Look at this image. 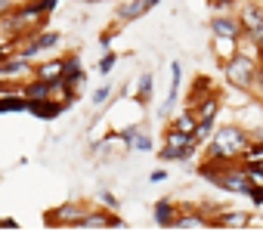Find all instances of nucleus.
Returning <instances> with one entry per match:
<instances>
[{"mask_svg": "<svg viewBox=\"0 0 263 232\" xmlns=\"http://www.w3.org/2000/svg\"><path fill=\"white\" fill-rule=\"evenodd\" d=\"M245 146H248V140L235 127H223L214 133V158H232V155L245 152Z\"/></svg>", "mask_w": 263, "mask_h": 232, "instance_id": "1", "label": "nucleus"}, {"mask_svg": "<svg viewBox=\"0 0 263 232\" xmlns=\"http://www.w3.org/2000/svg\"><path fill=\"white\" fill-rule=\"evenodd\" d=\"M226 74H229V81H232V84L248 87V84H251V78H254V65H251V59H245V56L238 53V56H232V62H229Z\"/></svg>", "mask_w": 263, "mask_h": 232, "instance_id": "2", "label": "nucleus"}, {"mask_svg": "<svg viewBox=\"0 0 263 232\" xmlns=\"http://www.w3.org/2000/svg\"><path fill=\"white\" fill-rule=\"evenodd\" d=\"M214 183L223 186V189H229V192H238V195H248V192H251V183H248L241 173H217Z\"/></svg>", "mask_w": 263, "mask_h": 232, "instance_id": "3", "label": "nucleus"}, {"mask_svg": "<svg viewBox=\"0 0 263 232\" xmlns=\"http://www.w3.org/2000/svg\"><path fill=\"white\" fill-rule=\"evenodd\" d=\"M65 105L62 102H50V99H28V111H34L37 118H56Z\"/></svg>", "mask_w": 263, "mask_h": 232, "instance_id": "4", "label": "nucleus"}, {"mask_svg": "<svg viewBox=\"0 0 263 232\" xmlns=\"http://www.w3.org/2000/svg\"><path fill=\"white\" fill-rule=\"evenodd\" d=\"M56 44H59V34H56V31H50V34H37V41L28 44V47L22 50V59H31V56H37L41 50H50V47H56Z\"/></svg>", "mask_w": 263, "mask_h": 232, "instance_id": "5", "label": "nucleus"}, {"mask_svg": "<svg viewBox=\"0 0 263 232\" xmlns=\"http://www.w3.org/2000/svg\"><path fill=\"white\" fill-rule=\"evenodd\" d=\"M53 90H56V81H47V78H44V81H34V84H28L22 96H25V99H47Z\"/></svg>", "mask_w": 263, "mask_h": 232, "instance_id": "6", "label": "nucleus"}, {"mask_svg": "<svg viewBox=\"0 0 263 232\" xmlns=\"http://www.w3.org/2000/svg\"><path fill=\"white\" fill-rule=\"evenodd\" d=\"M149 10H152L149 0H134V4H127V7L118 13V19H121V22H130V19H137V16H143V13H149Z\"/></svg>", "mask_w": 263, "mask_h": 232, "instance_id": "7", "label": "nucleus"}, {"mask_svg": "<svg viewBox=\"0 0 263 232\" xmlns=\"http://www.w3.org/2000/svg\"><path fill=\"white\" fill-rule=\"evenodd\" d=\"M192 152H195V146H183V149H180V146H171V143H167L158 158H161V161H186Z\"/></svg>", "mask_w": 263, "mask_h": 232, "instance_id": "8", "label": "nucleus"}, {"mask_svg": "<svg viewBox=\"0 0 263 232\" xmlns=\"http://www.w3.org/2000/svg\"><path fill=\"white\" fill-rule=\"evenodd\" d=\"M214 34L217 37H238V25L232 22V19H214Z\"/></svg>", "mask_w": 263, "mask_h": 232, "instance_id": "9", "label": "nucleus"}, {"mask_svg": "<svg viewBox=\"0 0 263 232\" xmlns=\"http://www.w3.org/2000/svg\"><path fill=\"white\" fill-rule=\"evenodd\" d=\"M28 99L25 96H0V111H25Z\"/></svg>", "mask_w": 263, "mask_h": 232, "instance_id": "10", "label": "nucleus"}, {"mask_svg": "<svg viewBox=\"0 0 263 232\" xmlns=\"http://www.w3.org/2000/svg\"><path fill=\"white\" fill-rule=\"evenodd\" d=\"M171 90H167V105H174V99H177V90H180V81H183V68H180V62H171Z\"/></svg>", "mask_w": 263, "mask_h": 232, "instance_id": "11", "label": "nucleus"}, {"mask_svg": "<svg viewBox=\"0 0 263 232\" xmlns=\"http://www.w3.org/2000/svg\"><path fill=\"white\" fill-rule=\"evenodd\" d=\"M155 220L161 223V226H174V207H171V201H158L155 204Z\"/></svg>", "mask_w": 263, "mask_h": 232, "instance_id": "12", "label": "nucleus"}, {"mask_svg": "<svg viewBox=\"0 0 263 232\" xmlns=\"http://www.w3.org/2000/svg\"><path fill=\"white\" fill-rule=\"evenodd\" d=\"M105 223H111V220L93 214V217H81V220H78V229H93V226H105Z\"/></svg>", "mask_w": 263, "mask_h": 232, "instance_id": "13", "label": "nucleus"}, {"mask_svg": "<svg viewBox=\"0 0 263 232\" xmlns=\"http://www.w3.org/2000/svg\"><path fill=\"white\" fill-rule=\"evenodd\" d=\"M28 68V59H16V62H7V65H0V74H16V71H25Z\"/></svg>", "mask_w": 263, "mask_h": 232, "instance_id": "14", "label": "nucleus"}, {"mask_svg": "<svg viewBox=\"0 0 263 232\" xmlns=\"http://www.w3.org/2000/svg\"><path fill=\"white\" fill-rule=\"evenodd\" d=\"M59 74H62V62H53V65L41 68V78H47V81H59Z\"/></svg>", "mask_w": 263, "mask_h": 232, "instance_id": "15", "label": "nucleus"}, {"mask_svg": "<svg viewBox=\"0 0 263 232\" xmlns=\"http://www.w3.org/2000/svg\"><path fill=\"white\" fill-rule=\"evenodd\" d=\"M174 226L177 229H201L204 223H201V217H183V220H174Z\"/></svg>", "mask_w": 263, "mask_h": 232, "instance_id": "16", "label": "nucleus"}, {"mask_svg": "<svg viewBox=\"0 0 263 232\" xmlns=\"http://www.w3.org/2000/svg\"><path fill=\"white\" fill-rule=\"evenodd\" d=\"M177 130L180 133H195V118H192V114H183V118L177 121Z\"/></svg>", "mask_w": 263, "mask_h": 232, "instance_id": "17", "label": "nucleus"}, {"mask_svg": "<svg viewBox=\"0 0 263 232\" xmlns=\"http://www.w3.org/2000/svg\"><path fill=\"white\" fill-rule=\"evenodd\" d=\"M248 167H257V170H263V146H260V149H254V152L248 155Z\"/></svg>", "mask_w": 263, "mask_h": 232, "instance_id": "18", "label": "nucleus"}, {"mask_svg": "<svg viewBox=\"0 0 263 232\" xmlns=\"http://www.w3.org/2000/svg\"><path fill=\"white\" fill-rule=\"evenodd\" d=\"M130 143H134V149H140V152H149L152 149V143H149V137H130Z\"/></svg>", "mask_w": 263, "mask_h": 232, "instance_id": "19", "label": "nucleus"}, {"mask_svg": "<svg viewBox=\"0 0 263 232\" xmlns=\"http://www.w3.org/2000/svg\"><path fill=\"white\" fill-rule=\"evenodd\" d=\"M140 93H143L146 99L152 96V74H143V78H140Z\"/></svg>", "mask_w": 263, "mask_h": 232, "instance_id": "20", "label": "nucleus"}, {"mask_svg": "<svg viewBox=\"0 0 263 232\" xmlns=\"http://www.w3.org/2000/svg\"><path fill=\"white\" fill-rule=\"evenodd\" d=\"M214 111H217V102L208 99V102L201 105V111H198V118H214Z\"/></svg>", "mask_w": 263, "mask_h": 232, "instance_id": "21", "label": "nucleus"}, {"mask_svg": "<svg viewBox=\"0 0 263 232\" xmlns=\"http://www.w3.org/2000/svg\"><path fill=\"white\" fill-rule=\"evenodd\" d=\"M115 62H118V56H115V53H108V56L99 62V68H102V71H111V68H115Z\"/></svg>", "mask_w": 263, "mask_h": 232, "instance_id": "22", "label": "nucleus"}, {"mask_svg": "<svg viewBox=\"0 0 263 232\" xmlns=\"http://www.w3.org/2000/svg\"><path fill=\"white\" fill-rule=\"evenodd\" d=\"M108 99V87H99L96 93H93V102H105Z\"/></svg>", "mask_w": 263, "mask_h": 232, "instance_id": "23", "label": "nucleus"}, {"mask_svg": "<svg viewBox=\"0 0 263 232\" xmlns=\"http://www.w3.org/2000/svg\"><path fill=\"white\" fill-rule=\"evenodd\" d=\"M99 198H102V201H105V204H108V207H118V201H115V195H111V192H102V195H99Z\"/></svg>", "mask_w": 263, "mask_h": 232, "instance_id": "24", "label": "nucleus"}, {"mask_svg": "<svg viewBox=\"0 0 263 232\" xmlns=\"http://www.w3.org/2000/svg\"><path fill=\"white\" fill-rule=\"evenodd\" d=\"M0 226H4V229H19V223H16L13 217H7V220H0Z\"/></svg>", "mask_w": 263, "mask_h": 232, "instance_id": "25", "label": "nucleus"}, {"mask_svg": "<svg viewBox=\"0 0 263 232\" xmlns=\"http://www.w3.org/2000/svg\"><path fill=\"white\" fill-rule=\"evenodd\" d=\"M149 180H152V183H161V180H167V173H164V170H155Z\"/></svg>", "mask_w": 263, "mask_h": 232, "instance_id": "26", "label": "nucleus"}, {"mask_svg": "<svg viewBox=\"0 0 263 232\" xmlns=\"http://www.w3.org/2000/svg\"><path fill=\"white\" fill-rule=\"evenodd\" d=\"M7 7H10V0H0V16L7 13Z\"/></svg>", "mask_w": 263, "mask_h": 232, "instance_id": "27", "label": "nucleus"}, {"mask_svg": "<svg viewBox=\"0 0 263 232\" xmlns=\"http://www.w3.org/2000/svg\"><path fill=\"white\" fill-rule=\"evenodd\" d=\"M4 56H7V53H4V50H0V59H4Z\"/></svg>", "mask_w": 263, "mask_h": 232, "instance_id": "28", "label": "nucleus"}, {"mask_svg": "<svg viewBox=\"0 0 263 232\" xmlns=\"http://www.w3.org/2000/svg\"><path fill=\"white\" fill-rule=\"evenodd\" d=\"M149 4H158V0H149Z\"/></svg>", "mask_w": 263, "mask_h": 232, "instance_id": "29", "label": "nucleus"}]
</instances>
